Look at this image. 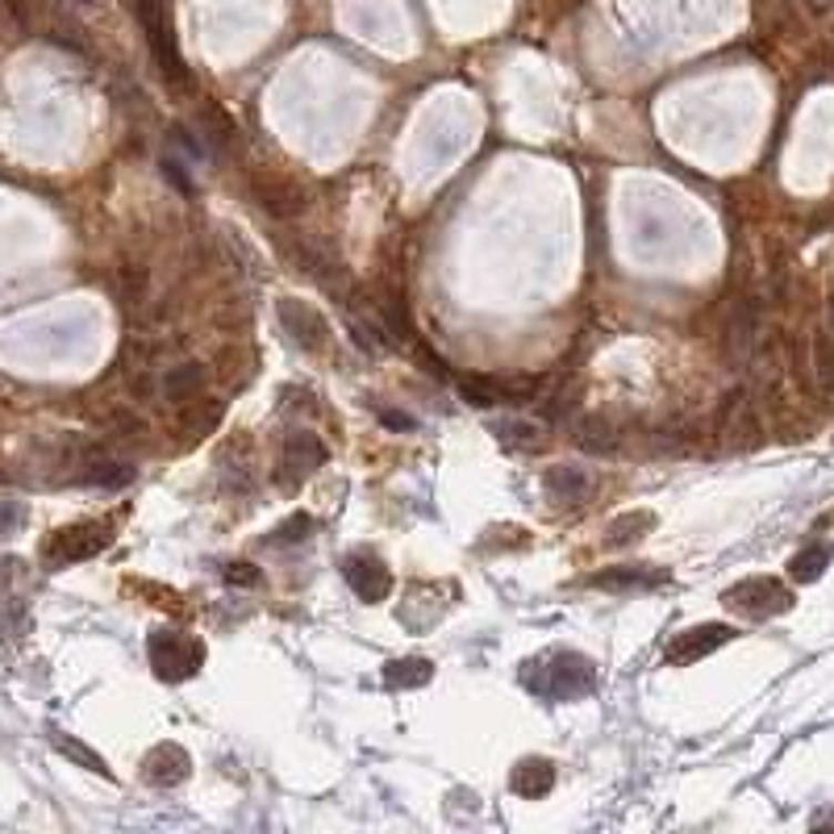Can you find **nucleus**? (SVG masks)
Wrapping results in <instances>:
<instances>
[{
    "label": "nucleus",
    "instance_id": "dca6fc26",
    "mask_svg": "<svg viewBox=\"0 0 834 834\" xmlns=\"http://www.w3.org/2000/svg\"><path fill=\"white\" fill-rule=\"evenodd\" d=\"M196 393H201V364H180L167 372V380H163V397L172 400V405H192L196 400Z\"/></svg>",
    "mask_w": 834,
    "mask_h": 834
},
{
    "label": "nucleus",
    "instance_id": "393cba45",
    "mask_svg": "<svg viewBox=\"0 0 834 834\" xmlns=\"http://www.w3.org/2000/svg\"><path fill=\"white\" fill-rule=\"evenodd\" d=\"M226 580L230 584H246V589H251V584H260V568H255V563H230Z\"/></svg>",
    "mask_w": 834,
    "mask_h": 834
},
{
    "label": "nucleus",
    "instance_id": "a211bd4d",
    "mask_svg": "<svg viewBox=\"0 0 834 834\" xmlns=\"http://www.w3.org/2000/svg\"><path fill=\"white\" fill-rule=\"evenodd\" d=\"M651 526H655L651 513H626V518L609 526V547H626V542L643 539V530H651Z\"/></svg>",
    "mask_w": 834,
    "mask_h": 834
},
{
    "label": "nucleus",
    "instance_id": "c756f323",
    "mask_svg": "<svg viewBox=\"0 0 834 834\" xmlns=\"http://www.w3.org/2000/svg\"><path fill=\"white\" fill-rule=\"evenodd\" d=\"M831 322H834V301H831Z\"/></svg>",
    "mask_w": 834,
    "mask_h": 834
},
{
    "label": "nucleus",
    "instance_id": "5701e85b",
    "mask_svg": "<svg viewBox=\"0 0 834 834\" xmlns=\"http://www.w3.org/2000/svg\"><path fill=\"white\" fill-rule=\"evenodd\" d=\"M313 535V518H305V513H296V518H288L284 526H276V535H272V542L276 547H293V542H305Z\"/></svg>",
    "mask_w": 834,
    "mask_h": 834
},
{
    "label": "nucleus",
    "instance_id": "c85d7f7f",
    "mask_svg": "<svg viewBox=\"0 0 834 834\" xmlns=\"http://www.w3.org/2000/svg\"><path fill=\"white\" fill-rule=\"evenodd\" d=\"M71 4H75V9H84V4H92V0H71Z\"/></svg>",
    "mask_w": 834,
    "mask_h": 834
},
{
    "label": "nucleus",
    "instance_id": "cd10ccee",
    "mask_svg": "<svg viewBox=\"0 0 834 834\" xmlns=\"http://www.w3.org/2000/svg\"><path fill=\"white\" fill-rule=\"evenodd\" d=\"M13 526H18V505L9 501V513H4V535H13Z\"/></svg>",
    "mask_w": 834,
    "mask_h": 834
},
{
    "label": "nucleus",
    "instance_id": "9d476101",
    "mask_svg": "<svg viewBox=\"0 0 834 834\" xmlns=\"http://www.w3.org/2000/svg\"><path fill=\"white\" fill-rule=\"evenodd\" d=\"M322 464H326V447L317 438L305 435V430L288 435V443H284V480H305Z\"/></svg>",
    "mask_w": 834,
    "mask_h": 834
},
{
    "label": "nucleus",
    "instance_id": "2eb2a0df",
    "mask_svg": "<svg viewBox=\"0 0 834 834\" xmlns=\"http://www.w3.org/2000/svg\"><path fill=\"white\" fill-rule=\"evenodd\" d=\"M430 677H435V663L421 660V655L393 660L384 668V684H388V689H421V684H430Z\"/></svg>",
    "mask_w": 834,
    "mask_h": 834
},
{
    "label": "nucleus",
    "instance_id": "f8f14e48",
    "mask_svg": "<svg viewBox=\"0 0 834 834\" xmlns=\"http://www.w3.org/2000/svg\"><path fill=\"white\" fill-rule=\"evenodd\" d=\"M513 793L518 797H542V793H551L556 789V767H551V760H521L518 767H513Z\"/></svg>",
    "mask_w": 834,
    "mask_h": 834
},
{
    "label": "nucleus",
    "instance_id": "423d86ee",
    "mask_svg": "<svg viewBox=\"0 0 834 834\" xmlns=\"http://www.w3.org/2000/svg\"><path fill=\"white\" fill-rule=\"evenodd\" d=\"M343 576H347V584L355 589V597L367 601V606H376V601H384V597L393 592V572H388L384 559L372 556V551H355V556H347Z\"/></svg>",
    "mask_w": 834,
    "mask_h": 834
},
{
    "label": "nucleus",
    "instance_id": "1a4fd4ad",
    "mask_svg": "<svg viewBox=\"0 0 834 834\" xmlns=\"http://www.w3.org/2000/svg\"><path fill=\"white\" fill-rule=\"evenodd\" d=\"M255 201H260L272 217H296L305 213V189H296L293 180H279V175H267V180H255Z\"/></svg>",
    "mask_w": 834,
    "mask_h": 834
},
{
    "label": "nucleus",
    "instance_id": "0eeeda50",
    "mask_svg": "<svg viewBox=\"0 0 834 834\" xmlns=\"http://www.w3.org/2000/svg\"><path fill=\"white\" fill-rule=\"evenodd\" d=\"M730 639H734V630L722 622L693 626V630H684V634H677V639L668 643L663 660L668 663H696V660H705L710 651H718V647H726Z\"/></svg>",
    "mask_w": 834,
    "mask_h": 834
},
{
    "label": "nucleus",
    "instance_id": "f3484780",
    "mask_svg": "<svg viewBox=\"0 0 834 834\" xmlns=\"http://www.w3.org/2000/svg\"><path fill=\"white\" fill-rule=\"evenodd\" d=\"M51 743H54V751H63L68 760H75V764L88 767V772H101V776H113V772H109V764H104L101 755H96V751H88L84 743H80V739H71V734H59V730H54Z\"/></svg>",
    "mask_w": 834,
    "mask_h": 834
},
{
    "label": "nucleus",
    "instance_id": "aec40b11",
    "mask_svg": "<svg viewBox=\"0 0 834 834\" xmlns=\"http://www.w3.org/2000/svg\"><path fill=\"white\" fill-rule=\"evenodd\" d=\"M134 480V468L130 464H88L84 485H101V488H122Z\"/></svg>",
    "mask_w": 834,
    "mask_h": 834
},
{
    "label": "nucleus",
    "instance_id": "a878e982",
    "mask_svg": "<svg viewBox=\"0 0 834 834\" xmlns=\"http://www.w3.org/2000/svg\"><path fill=\"white\" fill-rule=\"evenodd\" d=\"M163 175H167L180 192H192V180L184 175V163H180V159H163Z\"/></svg>",
    "mask_w": 834,
    "mask_h": 834
},
{
    "label": "nucleus",
    "instance_id": "4468645a",
    "mask_svg": "<svg viewBox=\"0 0 834 834\" xmlns=\"http://www.w3.org/2000/svg\"><path fill=\"white\" fill-rule=\"evenodd\" d=\"M542 488L551 501H584L589 497V476L580 468H547Z\"/></svg>",
    "mask_w": 834,
    "mask_h": 834
},
{
    "label": "nucleus",
    "instance_id": "bb28decb",
    "mask_svg": "<svg viewBox=\"0 0 834 834\" xmlns=\"http://www.w3.org/2000/svg\"><path fill=\"white\" fill-rule=\"evenodd\" d=\"M384 426H393V430H417V421L409 414H393V409H384Z\"/></svg>",
    "mask_w": 834,
    "mask_h": 834
},
{
    "label": "nucleus",
    "instance_id": "39448f33",
    "mask_svg": "<svg viewBox=\"0 0 834 834\" xmlns=\"http://www.w3.org/2000/svg\"><path fill=\"white\" fill-rule=\"evenodd\" d=\"M109 542H113V535H109V526H101V521L71 526V530H59V535H54V542L47 547V563H51V568H63V563H75V559H92V556H101Z\"/></svg>",
    "mask_w": 834,
    "mask_h": 834
},
{
    "label": "nucleus",
    "instance_id": "9b49d317",
    "mask_svg": "<svg viewBox=\"0 0 834 834\" xmlns=\"http://www.w3.org/2000/svg\"><path fill=\"white\" fill-rule=\"evenodd\" d=\"M279 322H284V330L293 334V338L305 350H317V347H322V338H326V322H322V317H317L309 305L279 301Z\"/></svg>",
    "mask_w": 834,
    "mask_h": 834
},
{
    "label": "nucleus",
    "instance_id": "7ed1b4c3",
    "mask_svg": "<svg viewBox=\"0 0 834 834\" xmlns=\"http://www.w3.org/2000/svg\"><path fill=\"white\" fill-rule=\"evenodd\" d=\"M151 663L163 680H189L205 663V647H201V639L180 634V630H155L151 634Z\"/></svg>",
    "mask_w": 834,
    "mask_h": 834
},
{
    "label": "nucleus",
    "instance_id": "f03ea898",
    "mask_svg": "<svg viewBox=\"0 0 834 834\" xmlns=\"http://www.w3.org/2000/svg\"><path fill=\"white\" fill-rule=\"evenodd\" d=\"M134 9H139L146 42H151V51H155V59H159V71H163L172 84H189V68H184V59L175 51L172 21H167V0H134Z\"/></svg>",
    "mask_w": 834,
    "mask_h": 834
},
{
    "label": "nucleus",
    "instance_id": "412c9836",
    "mask_svg": "<svg viewBox=\"0 0 834 834\" xmlns=\"http://www.w3.org/2000/svg\"><path fill=\"white\" fill-rule=\"evenodd\" d=\"M459 393H464L471 405H480V409L501 405V384L488 380V376H468V380H459Z\"/></svg>",
    "mask_w": 834,
    "mask_h": 834
},
{
    "label": "nucleus",
    "instance_id": "b1692460",
    "mask_svg": "<svg viewBox=\"0 0 834 834\" xmlns=\"http://www.w3.org/2000/svg\"><path fill=\"white\" fill-rule=\"evenodd\" d=\"M817 376H822V384L826 388H834V347H831V338H817Z\"/></svg>",
    "mask_w": 834,
    "mask_h": 834
},
{
    "label": "nucleus",
    "instance_id": "ddd939ff",
    "mask_svg": "<svg viewBox=\"0 0 834 834\" xmlns=\"http://www.w3.org/2000/svg\"><path fill=\"white\" fill-rule=\"evenodd\" d=\"M597 589H660L668 584V568H613L592 576Z\"/></svg>",
    "mask_w": 834,
    "mask_h": 834
},
{
    "label": "nucleus",
    "instance_id": "6ab92c4d",
    "mask_svg": "<svg viewBox=\"0 0 834 834\" xmlns=\"http://www.w3.org/2000/svg\"><path fill=\"white\" fill-rule=\"evenodd\" d=\"M831 556L834 551L826 547V542H817V547H810V551H801V556L789 563V568H793V580H817L822 568L831 563Z\"/></svg>",
    "mask_w": 834,
    "mask_h": 834
},
{
    "label": "nucleus",
    "instance_id": "6e6552de",
    "mask_svg": "<svg viewBox=\"0 0 834 834\" xmlns=\"http://www.w3.org/2000/svg\"><path fill=\"white\" fill-rule=\"evenodd\" d=\"M189 751L175 747V743H159V747L146 751V760H142V776H146V784H155V789H172V784H180L184 776H189Z\"/></svg>",
    "mask_w": 834,
    "mask_h": 834
},
{
    "label": "nucleus",
    "instance_id": "f257e3e1",
    "mask_svg": "<svg viewBox=\"0 0 834 834\" xmlns=\"http://www.w3.org/2000/svg\"><path fill=\"white\" fill-rule=\"evenodd\" d=\"M521 684L530 693L547 696V701H576V696H589L597 689V668L576 651H559V655H547L539 663H526Z\"/></svg>",
    "mask_w": 834,
    "mask_h": 834
},
{
    "label": "nucleus",
    "instance_id": "4be33fe9",
    "mask_svg": "<svg viewBox=\"0 0 834 834\" xmlns=\"http://www.w3.org/2000/svg\"><path fill=\"white\" fill-rule=\"evenodd\" d=\"M576 443H580V447H589V451H613V447H618V435L609 430L606 421L589 417V421H580V435H576Z\"/></svg>",
    "mask_w": 834,
    "mask_h": 834
},
{
    "label": "nucleus",
    "instance_id": "20e7f679",
    "mask_svg": "<svg viewBox=\"0 0 834 834\" xmlns=\"http://www.w3.org/2000/svg\"><path fill=\"white\" fill-rule=\"evenodd\" d=\"M722 601L734 613L760 622V618H776L784 609H793V592L784 589V584H776V580H767V576H751V580H739L734 589H726Z\"/></svg>",
    "mask_w": 834,
    "mask_h": 834
}]
</instances>
